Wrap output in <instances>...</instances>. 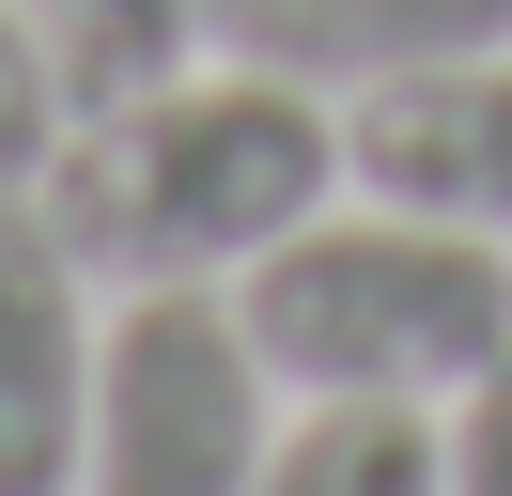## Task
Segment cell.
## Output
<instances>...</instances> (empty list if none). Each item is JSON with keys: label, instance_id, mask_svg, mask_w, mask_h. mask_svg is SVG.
Wrapping results in <instances>:
<instances>
[{"label": "cell", "instance_id": "obj_1", "mask_svg": "<svg viewBox=\"0 0 512 496\" xmlns=\"http://www.w3.org/2000/svg\"><path fill=\"white\" fill-rule=\"evenodd\" d=\"M32 202L63 217V248L109 295H140V279H249L311 202H342V109L311 78H264V62L202 47L140 93H94Z\"/></svg>", "mask_w": 512, "mask_h": 496}, {"label": "cell", "instance_id": "obj_2", "mask_svg": "<svg viewBox=\"0 0 512 496\" xmlns=\"http://www.w3.org/2000/svg\"><path fill=\"white\" fill-rule=\"evenodd\" d=\"M233 310L280 403H466L512 357V248L342 186L233 279Z\"/></svg>", "mask_w": 512, "mask_h": 496}, {"label": "cell", "instance_id": "obj_3", "mask_svg": "<svg viewBox=\"0 0 512 496\" xmlns=\"http://www.w3.org/2000/svg\"><path fill=\"white\" fill-rule=\"evenodd\" d=\"M264 450H280V372H264L233 279H140V295H109L78 496H249Z\"/></svg>", "mask_w": 512, "mask_h": 496}, {"label": "cell", "instance_id": "obj_4", "mask_svg": "<svg viewBox=\"0 0 512 496\" xmlns=\"http://www.w3.org/2000/svg\"><path fill=\"white\" fill-rule=\"evenodd\" d=\"M94 341H109V279L63 248L32 186H0V496H78Z\"/></svg>", "mask_w": 512, "mask_h": 496}, {"label": "cell", "instance_id": "obj_5", "mask_svg": "<svg viewBox=\"0 0 512 496\" xmlns=\"http://www.w3.org/2000/svg\"><path fill=\"white\" fill-rule=\"evenodd\" d=\"M342 186L512 248V47H450V62L342 93Z\"/></svg>", "mask_w": 512, "mask_h": 496}, {"label": "cell", "instance_id": "obj_6", "mask_svg": "<svg viewBox=\"0 0 512 496\" xmlns=\"http://www.w3.org/2000/svg\"><path fill=\"white\" fill-rule=\"evenodd\" d=\"M202 47L218 62H264V78H311L326 109L404 62H450V47H512V0H202Z\"/></svg>", "mask_w": 512, "mask_h": 496}, {"label": "cell", "instance_id": "obj_7", "mask_svg": "<svg viewBox=\"0 0 512 496\" xmlns=\"http://www.w3.org/2000/svg\"><path fill=\"white\" fill-rule=\"evenodd\" d=\"M249 496H450L435 403H280V450Z\"/></svg>", "mask_w": 512, "mask_h": 496}, {"label": "cell", "instance_id": "obj_8", "mask_svg": "<svg viewBox=\"0 0 512 496\" xmlns=\"http://www.w3.org/2000/svg\"><path fill=\"white\" fill-rule=\"evenodd\" d=\"M32 31H47V62H63L78 109L171 78V62H202V0H32Z\"/></svg>", "mask_w": 512, "mask_h": 496}, {"label": "cell", "instance_id": "obj_9", "mask_svg": "<svg viewBox=\"0 0 512 496\" xmlns=\"http://www.w3.org/2000/svg\"><path fill=\"white\" fill-rule=\"evenodd\" d=\"M63 124H78V93H63V62H47L32 0H0V186H47Z\"/></svg>", "mask_w": 512, "mask_h": 496}, {"label": "cell", "instance_id": "obj_10", "mask_svg": "<svg viewBox=\"0 0 512 496\" xmlns=\"http://www.w3.org/2000/svg\"><path fill=\"white\" fill-rule=\"evenodd\" d=\"M435 450H450V496H512V357L466 403H435Z\"/></svg>", "mask_w": 512, "mask_h": 496}]
</instances>
